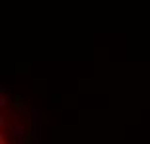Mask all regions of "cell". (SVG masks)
Returning <instances> with one entry per match:
<instances>
[{
    "label": "cell",
    "mask_w": 150,
    "mask_h": 144,
    "mask_svg": "<svg viewBox=\"0 0 150 144\" xmlns=\"http://www.w3.org/2000/svg\"><path fill=\"white\" fill-rule=\"evenodd\" d=\"M0 95H6V86H0Z\"/></svg>",
    "instance_id": "obj_5"
},
{
    "label": "cell",
    "mask_w": 150,
    "mask_h": 144,
    "mask_svg": "<svg viewBox=\"0 0 150 144\" xmlns=\"http://www.w3.org/2000/svg\"><path fill=\"white\" fill-rule=\"evenodd\" d=\"M6 125H10V123H8V119H6V115L2 113V115H0V128H4Z\"/></svg>",
    "instance_id": "obj_2"
},
{
    "label": "cell",
    "mask_w": 150,
    "mask_h": 144,
    "mask_svg": "<svg viewBox=\"0 0 150 144\" xmlns=\"http://www.w3.org/2000/svg\"><path fill=\"white\" fill-rule=\"evenodd\" d=\"M6 105H8V100H6V95H0V107L4 109Z\"/></svg>",
    "instance_id": "obj_3"
},
{
    "label": "cell",
    "mask_w": 150,
    "mask_h": 144,
    "mask_svg": "<svg viewBox=\"0 0 150 144\" xmlns=\"http://www.w3.org/2000/svg\"><path fill=\"white\" fill-rule=\"evenodd\" d=\"M8 131H10L14 136H18V138H23V134H25V128H23L22 123H10V125H8Z\"/></svg>",
    "instance_id": "obj_1"
},
{
    "label": "cell",
    "mask_w": 150,
    "mask_h": 144,
    "mask_svg": "<svg viewBox=\"0 0 150 144\" xmlns=\"http://www.w3.org/2000/svg\"><path fill=\"white\" fill-rule=\"evenodd\" d=\"M0 144H8V140H6V134H4V133L0 134Z\"/></svg>",
    "instance_id": "obj_4"
}]
</instances>
